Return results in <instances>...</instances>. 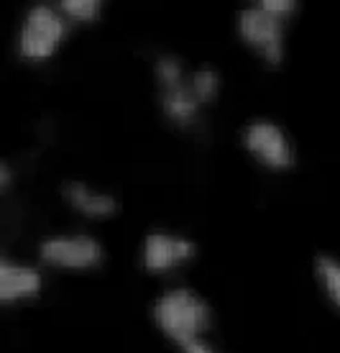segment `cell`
Segmentation results:
<instances>
[{"label": "cell", "instance_id": "6da1fadb", "mask_svg": "<svg viewBox=\"0 0 340 353\" xmlns=\"http://www.w3.org/2000/svg\"><path fill=\"white\" fill-rule=\"evenodd\" d=\"M151 320L169 343L182 348L190 341L205 338L212 327V307L192 287H172L154 300Z\"/></svg>", "mask_w": 340, "mask_h": 353}, {"label": "cell", "instance_id": "7a4b0ae2", "mask_svg": "<svg viewBox=\"0 0 340 353\" xmlns=\"http://www.w3.org/2000/svg\"><path fill=\"white\" fill-rule=\"evenodd\" d=\"M154 80L159 88V105L172 125L190 131L200 121L202 105L190 85V72L174 54H161L154 62Z\"/></svg>", "mask_w": 340, "mask_h": 353}, {"label": "cell", "instance_id": "3957f363", "mask_svg": "<svg viewBox=\"0 0 340 353\" xmlns=\"http://www.w3.org/2000/svg\"><path fill=\"white\" fill-rule=\"evenodd\" d=\"M70 23L59 10L46 3H36L26 10L18 28V54L31 64L49 62L67 39Z\"/></svg>", "mask_w": 340, "mask_h": 353}, {"label": "cell", "instance_id": "277c9868", "mask_svg": "<svg viewBox=\"0 0 340 353\" xmlns=\"http://www.w3.org/2000/svg\"><path fill=\"white\" fill-rule=\"evenodd\" d=\"M236 31L238 39L251 49L263 64L279 67L287 54V31L284 21L271 16L269 10H263L259 3L246 6L238 10L236 16Z\"/></svg>", "mask_w": 340, "mask_h": 353}, {"label": "cell", "instance_id": "5b68a950", "mask_svg": "<svg viewBox=\"0 0 340 353\" xmlns=\"http://www.w3.org/2000/svg\"><path fill=\"white\" fill-rule=\"evenodd\" d=\"M241 143L259 167L269 172H287L297 164L294 143L284 125L269 118H253L241 128Z\"/></svg>", "mask_w": 340, "mask_h": 353}, {"label": "cell", "instance_id": "8992f818", "mask_svg": "<svg viewBox=\"0 0 340 353\" xmlns=\"http://www.w3.org/2000/svg\"><path fill=\"white\" fill-rule=\"evenodd\" d=\"M39 259L61 272H90L103 264L105 248L90 233H61L39 243Z\"/></svg>", "mask_w": 340, "mask_h": 353}, {"label": "cell", "instance_id": "52a82bcc", "mask_svg": "<svg viewBox=\"0 0 340 353\" xmlns=\"http://www.w3.org/2000/svg\"><path fill=\"white\" fill-rule=\"evenodd\" d=\"M197 254V243L182 233L172 230H148L141 243V266L151 274H164L179 269L187 261H192Z\"/></svg>", "mask_w": 340, "mask_h": 353}, {"label": "cell", "instance_id": "ba28073f", "mask_svg": "<svg viewBox=\"0 0 340 353\" xmlns=\"http://www.w3.org/2000/svg\"><path fill=\"white\" fill-rule=\"evenodd\" d=\"M61 197L72 210L79 212L82 218H90V221H110L121 212V200L115 194L105 192V190H95L88 182H79V179L64 182Z\"/></svg>", "mask_w": 340, "mask_h": 353}, {"label": "cell", "instance_id": "9c48e42d", "mask_svg": "<svg viewBox=\"0 0 340 353\" xmlns=\"http://www.w3.org/2000/svg\"><path fill=\"white\" fill-rule=\"evenodd\" d=\"M44 287L39 269L8 256H0V305H16L23 300H34Z\"/></svg>", "mask_w": 340, "mask_h": 353}, {"label": "cell", "instance_id": "30bf717a", "mask_svg": "<svg viewBox=\"0 0 340 353\" xmlns=\"http://www.w3.org/2000/svg\"><path fill=\"white\" fill-rule=\"evenodd\" d=\"M312 272L317 287L323 290L325 300L340 310V256L335 254H317L312 261Z\"/></svg>", "mask_w": 340, "mask_h": 353}, {"label": "cell", "instance_id": "8fae6325", "mask_svg": "<svg viewBox=\"0 0 340 353\" xmlns=\"http://www.w3.org/2000/svg\"><path fill=\"white\" fill-rule=\"evenodd\" d=\"M190 85H192V92L200 100V105H210L220 95V72L210 64H202L190 72Z\"/></svg>", "mask_w": 340, "mask_h": 353}, {"label": "cell", "instance_id": "7c38bea8", "mask_svg": "<svg viewBox=\"0 0 340 353\" xmlns=\"http://www.w3.org/2000/svg\"><path fill=\"white\" fill-rule=\"evenodd\" d=\"M67 23H95L103 16V3L100 0H61L57 6Z\"/></svg>", "mask_w": 340, "mask_h": 353}, {"label": "cell", "instance_id": "4fadbf2b", "mask_svg": "<svg viewBox=\"0 0 340 353\" xmlns=\"http://www.w3.org/2000/svg\"><path fill=\"white\" fill-rule=\"evenodd\" d=\"M259 6H261L263 10H269L271 16L281 18V21H287V18L299 8V3H294V0H261Z\"/></svg>", "mask_w": 340, "mask_h": 353}, {"label": "cell", "instance_id": "5bb4252c", "mask_svg": "<svg viewBox=\"0 0 340 353\" xmlns=\"http://www.w3.org/2000/svg\"><path fill=\"white\" fill-rule=\"evenodd\" d=\"M182 353H215V348L208 343V338H197V341H190L179 348Z\"/></svg>", "mask_w": 340, "mask_h": 353}, {"label": "cell", "instance_id": "9a60e30c", "mask_svg": "<svg viewBox=\"0 0 340 353\" xmlns=\"http://www.w3.org/2000/svg\"><path fill=\"white\" fill-rule=\"evenodd\" d=\"M10 185V169L0 161V190H6Z\"/></svg>", "mask_w": 340, "mask_h": 353}]
</instances>
